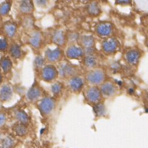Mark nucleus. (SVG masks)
<instances>
[{
	"label": "nucleus",
	"mask_w": 148,
	"mask_h": 148,
	"mask_svg": "<svg viewBox=\"0 0 148 148\" xmlns=\"http://www.w3.org/2000/svg\"><path fill=\"white\" fill-rule=\"evenodd\" d=\"M67 45L68 44H78L81 34L76 31H68L66 32Z\"/></svg>",
	"instance_id": "25"
},
{
	"label": "nucleus",
	"mask_w": 148,
	"mask_h": 148,
	"mask_svg": "<svg viewBox=\"0 0 148 148\" xmlns=\"http://www.w3.org/2000/svg\"><path fill=\"white\" fill-rule=\"evenodd\" d=\"M86 10L87 14L92 17L99 16L102 12L101 4L97 0H93L88 3L87 4Z\"/></svg>",
	"instance_id": "20"
},
{
	"label": "nucleus",
	"mask_w": 148,
	"mask_h": 148,
	"mask_svg": "<svg viewBox=\"0 0 148 148\" xmlns=\"http://www.w3.org/2000/svg\"><path fill=\"white\" fill-rule=\"evenodd\" d=\"M41 80L46 82H52L58 77V71L56 65L47 63L39 72Z\"/></svg>",
	"instance_id": "7"
},
{
	"label": "nucleus",
	"mask_w": 148,
	"mask_h": 148,
	"mask_svg": "<svg viewBox=\"0 0 148 148\" xmlns=\"http://www.w3.org/2000/svg\"><path fill=\"white\" fill-rule=\"evenodd\" d=\"M15 116H16V119L23 124H27L29 122V117L27 113L24 111L22 110H18L15 113Z\"/></svg>",
	"instance_id": "28"
},
{
	"label": "nucleus",
	"mask_w": 148,
	"mask_h": 148,
	"mask_svg": "<svg viewBox=\"0 0 148 148\" xmlns=\"http://www.w3.org/2000/svg\"><path fill=\"white\" fill-rule=\"evenodd\" d=\"M3 80V75H2V72L0 70V86H1V83Z\"/></svg>",
	"instance_id": "39"
},
{
	"label": "nucleus",
	"mask_w": 148,
	"mask_h": 148,
	"mask_svg": "<svg viewBox=\"0 0 148 148\" xmlns=\"http://www.w3.org/2000/svg\"><path fill=\"white\" fill-rule=\"evenodd\" d=\"M51 41L56 46L63 48L67 46L66 33L63 29H56L51 34Z\"/></svg>",
	"instance_id": "12"
},
{
	"label": "nucleus",
	"mask_w": 148,
	"mask_h": 148,
	"mask_svg": "<svg viewBox=\"0 0 148 148\" xmlns=\"http://www.w3.org/2000/svg\"><path fill=\"white\" fill-rule=\"evenodd\" d=\"M28 43L34 50L41 49L44 44V35L40 30H34L29 32L27 39Z\"/></svg>",
	"instance_id": "9"
},
{
	"label": "nucleus",
	"mask_w": 148,
	"mask_h": 148,
	"mask_svg": "<svg viewBox=\"0 0 148 148\" xmlns=\"http://www.w3.org/2000/svg\"><path fill=\"white\" fill-rule=\"evenodd\" d=\"M146 98H147V100L148 101V91H147V94H146Z\"/></svg>",
	"instance_id": "41"
},
{
	"label": "nucleus",
	"mask_w": 148,
	"mask_h": 148,
	"mask_svg": "<svg viewBox=\"0 0 148 148\" xmlns=\"http://www.w3.org/2000/svg\"><path fill=\"white\" fill-rule=\"evenodd\" d=\"M107 72L101 67H98L87 71L85 75V79L87 83L92 86H100L107 81Z\"/></svg>",
	"instance_id": "2"
},
{
	"label": "nucleus",
	"mask_w": 148,
	"mask_h": 148,
	"mask_svg": "<svg viewBox=\"0 0 148 148\" xmlns=\"http://www.w3.org/2000/svg\"><path fill=\"white\" fill-rule=\"evenodd\" d=\"M93 111L97 116L101 117L106 114V108L103 103L100 102L93 105Z\"/></svg>",
	"instance_id": "30"
},
{
	"label": "nucleus",
	"mask_w": 148,
	"mask_h": 148,
	"mask_svg": "<svg viewBox=\"0 0 148 148\" xmlns=\"http://www.w3.org/2000/svg\"><path fill=\"white\" fill-rule=\"evenodd\" d=\"M85 52L79 44H68L65 51V57L68 60H81Z\"/></svg>",
	"instance_id": "8"
},
{
	"label": "nucleus",
	"mask_w": 148,
	"mask_h": 148,
	"mask_svg": "<svg viewBox=\"0 0 148 148\" xmlns=\"http://www.w3.org/2000/svg\"><path fill=\"white\" fill-rule=\"evenodd\" d=\"M42 94V89L38 86H33L27 92V98L31 101H35L39 99Z\"/></svg>",
	"instance_id": "23"
},
{
	"label": "nucleus",
	"mask_w": 148,
	"mask_h": 148,
	"mask_svg": "<svg viewBox=\"0 0 148 148\" xmlns=\"http://www.w3.org/2000/svg\"><path fill=\"white\" fill-rule=\"evenodd\" d=\"M34 4L38 8L41 9H46L49 7L51 3V0H34Z\"/></svg>",
	"instance_id": "34"
},
{
	"label": "nucleus",
	"mask_w": 148,
	"mask_h": 148,
	"mask_svg": "<svg viewBox=\"0 0 148 148\" xmlns=\"http://www.w3.org/2000/svg\"><path fill=\"white\" fill-rule=\"evenodd\" d=\"M122 69L123 65L119 61H112L108 66V70L113 74L120 73L122 71Z\"/></svg>",
	"instance_id": "29"
},
{
	"label": "nucleus",
	"mask_w": 148,
	"mask_h": 148,
	"mask_svg": "<svg viewBox=\"0 0 148 148\" xmlns=\"http://www.w3.org/2000/svg\"><path fill=\"white\" fill-rule=\"evenodd\" d=\"M14 145L15 142L11 137L6 138L1 143V146L3 148H12Z\"/></svg>",
	"instance_id": "35"
},
{
	"label": "nucleus",
	"mask_w": 148,
	"mask_h": 148,
	"mask_svg": "<svg viewBox=\"0 0 148 148\" xmlns=\"http://www.w3.org/2000/svg\"><path fill=\"white\" fill-rule=\"evenodd\" d=\"M133 2V0H114L115 5L120 6H132Z\"/></svg>",
	"instance_id": "36"
},
{
	"label": "nucleus",
	"mask_w": 148,
	"mask_h": 148,
	"mask_svg": "<svg viewBox=\"0 0 148 148\" xmlns=\"http://www.w3.org/2000/svg\"><path fill=\"white\" fill-rule=\"evenodd\" d=\"M128 92H129V93L130 95H133L135 93V89L134 88H129V90H128Z\"/></svg>",
	"instance_id": "38"
},
{
	"label": "nucleus",
	"mask_w": 148,
	"mask_h": 148,
	"mask_svg": "<svg viewBox=\"0 0 148 148\" xmlns=\"http://www.w3.org/2000/svg\"><path fill=\"white\" fill-rule=\"evenodd\" d=\"M21 25L24 29L29 32L34 30V19L32 16V14L23 16L21 21Z\"/></svg>",
	"instance_id": "24"
},
{
	"label": "nucleus",
	"mask_w": 148,
	"mask_h": 148,
	"mask_svg": "<svg viewBox=\"0 0 148 148\" xmlns=\"http://www.w3.org/2000/svg\"><path fill=\"white\" fill-rule=\"evenodd\" d=\"M100 90L103 98H111L117 95L118 86L111 81H106L100 86Z\"/></svg>",
	"instance_id": "14"
},
{
	"label": "nucleus",
	"mask_w": 148,
	"mask_h": 148,
	"mask_svg": "<svg viewBox=\"0 0 148 148\" xmlns=\"http://www.w3.org/2000/svg\"><path fill=\"white\" fill-rule=\"evenodd\" d=\"M9 45L8 39L6 37H0V52H4L8 51Z\"/></svg>",
	"instance_id": "33"
},
{
	"label": "nucleus",
	"mask_w": 148,
	"mask_h": 148,
	"mask_svg": "<svg viewBox=\"0 0 148 148\" xmlns=\"http://www.w3.org/2000/svg\"><path fill=\"white\" fill-rule=\"evenodd\" d=\"M63 84L60 82H56L51 86V92L54 96H58L60 95L63 90Z\"/></svg>",
	"instance_id": "31"
},
{
	"label": "nucleus",
	"mask_w": 148,
	"mask_h": 148,
	"mask_svg": "<svg viewBox=\"0 0 148 148\" xmlns=\"http://www.w3.org/2000/svg\"><path fill=\"white\" fill-rule=\"evenodd\" d=\"M9 57L13 60H20L24 56V51L22 46L16 42H13L9 45L8 49Z\"/></svg>",
	"instance_id": "19"
},
{
	"label": "nucleus",
	"mask_w": 148,
	"mask_h": 148,
	"mask_svg": "<svg viewBox=\"0 0 148 148\" xmlns=\"http://www.w3.org/2000/svg\"><path fill=\"white\" fill-rule=\"evenodd\" d=\"M81 66L86 71L100 66V59L97 53L86 54L81 60Z\"/></svg>",
	"instance_id": "10"
},
{
	"label": "nucleus",
	"mask_w": 148,
	"mask_h": 148,
	"mask_svg": "<svg viewBox=\"0 0 148 148\" xmlns=\"http://www.w3.org/2000/svg\"><path fill=\"white\" fill-rule=\"evenodd\" d=\"M1 101H0V110H1Z\"/></svg>",
	"instance_id": "42"
},
{
	"label": "nucleus",
	"mask_w": 148,
	"mask_h": 148,
	"mask_svg": "<svg viewBox=\"0 0 148 148\" xmlns=\"http://www.w3.org/2000/svg\"><path fill=\"white\" fill-rule=\"evenodd\" d=\"M121 49V42L119 38L112 36L103 39L100 44V51L106 56H114Z\"/></svg>",
	"instance_id": "4"
},
{
	"label": "nucleus",
	"mask_w": 148,
	"mask_h": 148,
	"mask_svg": "<svg viewBox=\"0 0 148 148\" xmlns=\"http://www.w3.org/2000/svg\"><path fill=\"white\" fill-rule=\"evenodd\" d=\"M145 44H146V46L147 48L148 49V39H147L146 40V42H145Z\"/></svg>",
	"instance_id": "40"
},
{
	"label": "nucleus",
	"mask_w": 148,
	"mask_h": 148,
	"mask_svg": "<svg viewBox=\"0 0 148 148\" xmlns=\"http://www.w3.org/2000/svg\"><path fill=\"white\" fill-rule=\"evenodd\" d=\"M115 32V27L114 24L111 22H100L98 23L95 27V33L96 36L102 40L114 36Z\"/></svg>",
	"instance_id": "5"
},
{
	"label": "nucleus",
	"mask_w": 148,
	"mask_h": 148,
	"mask_svg": "<svg viewBox=\"0 0 148 148\" xmlns=\"http://www.w3.org/2000/svg\"><path fill=\"white\" fill-rule=\"evenodd\" d=\"M4 36L8 39H13L16 36L18 32V25L16 22L7 21L3 27Z\"/></svg>",
	"instance_id": "17"
},
{
	"label": "nucleus",
	"mask_w": 148,
	"mask_h": 148,
	"mask_svg": "<svg viewBox=\"0 0 148 148\" xmlns=\"http://www.w3.org/2000/svg\"><path fill=\"white\" fill-rule=\"evenodd\" d=\"M147 1H148V0H147Z\"/></svg>",
	"instance_id": "43"
},
{
	"label": "nucleus",
	"mask_w": 148,
	"mask_h": 148,
	"mask_svg": "<svg viewBox=\"0 0 148 148\" xmlns=\"http://www.w3.org/2000/svg\"><path fill=\"white\" fill-rule=\"evenodd\" d=\"M143 56V52L137 47H130L123 52V60L126 65L136 68Z\"/></svg>",
	"instance_id": "3"
},
{
	"label": "nucleus",
	"mask_w": 148,
	"mask_h": 148,
	"mask_svg": "<svg viewBox=\"0 0 148 148\" xmlns=\"http://www.w3.org/2000/svg\"><path fill=\"white\" fill-rule=\"evenodd\" d=\"M58 77L65 79H68L72 77L80 75L81 68L79 66L75 65L68 60H63L58 63L57 65Z\"/></svg>",
	"instance_id": "1"
},
{
	"label": "nucleus",
	"mask_w": 148,
	"mask_h": 148,
	"mask_svg": "<svg viewBox=\"0 0 148 148\" xmlns=\"http://www.w3.org/2000/svg\"><path fill=\"white\" fill-rule=\"evenodd\" d=\"M13 97V89L11 85L5 84L0 87V101L7 102L11 100Z\"/></svg>",
	"instance_id": "21"
},
{
	"label": "nucleus",
	"mask_w": 148,
	"mask_h": 148,
	"mask_svg": "<svg viewBox=\"0 0 148 148\" xmlns=\"http://www.w3.org/2000/svg\"><path fill=\"white\" fill-rule=\"evenodd\" d=\"M44 57L47 63L56 65L64 60L65 51L63 48L56 46L55 48H47L44 53Z\"/></svg>",
	"instance_id": "6"
},
{
	"label": "nucleus",
	"mask_w": 148,
	"mask_h": 148,
	"mask_svg": "<svg viewBox=\"0 0 148 148\" xmlns=\"http://www.w3.org/2000/svg\"><path fill=\"white\" fill-rule=\"evenodd\" d=\"M12 6V2L11 0H7L0 4V16H7L11 12Z\"/></svg>",
	"instance_id": "27"
},
{
	"label": "nucleus",
	"mask_w": 148,
	"mask_h": 148,
	"mask_svg": "<svg viewBox=\"0 0 148 148\" xmlns=\"http://www.w3.org/2000/svg\"><path fill=\"white\" fill-rule=\"evenodd\" d=\"M14 131L17 135L21 136L25 135L28 133V129L27 127L25 126V125L23 124H18L15 126Z\"/></svg>",
	"instance_id": "32"
},
{
	"label": "nucleus",
	"mask_w": 148,
	"mask_h": 148,
	"mask_svg": "<svg viewBox=\"0 0 148 148\" xmlns=\"http://www.w3.org/2000/svg\"><path fill=\"white\" fill-rule=\"evenodd\" d=\"M13 68V62L9 56H4L0 58V70L6 75L11 72Z\"/></svg>",
	"instance_id": "22"
},
{
	"label": "nucleus",
	"mask_w": 148,
	"mask_h": 148,
	"mask_svg": "<svg viewBox=\"0 0 148 148\" xmlns=\"http://www.w3.org/2000/svg\"><path fill=\"white\" fill-rule=\"evenodd\" d=\"M18 11L22 16L32 15L34 11L33 0H21L18 4Z\"/></svg>",
	"instance_id": "18"
},
{
	"label": "nucleus",
	"mask_w": 148,
	"mask_h": 148,
	"mask_svg": "<svg viewBox=\"0 0 148 148\" xmlns=\"http://www.w3.org/2000/svg\"><path fill=\"white\" fill-rule=\"evenodd\" d=\"M47 62L44 56L38 55L34 58L33 60V66L34 70L38 71V72L47 64Z\"/></svg>",
	"instance_id": "26"
},
{
	"label": "nucleus",
	"mask_w": 148,
	"mask_h": 148,
	"mask_svg": "<svg viewBox=\"0 0 148 148\" xmlns=\"http://www.w3.org/2000/svg\"><path fill=\"white\" fill-rule=\"evenodd\" d=\"M56 107V101L53 98L46 97L39 101V110L42 115L47 116L53 111Z\"/></svg>",
	"instance_id": "15"
},
{
	"label": "nucleus",
	"mask_w": 148,
	"mask_h": 148,
	"mask_svg": "<svg viewBox=\"0 0 148 148\" xmlns=\"http://www.w3.org/2000/svg\"><path fill=\"white\" fill-rule=\"evenodd\" d=\"M86 81L84 77L77 75L67 79V86L70 90L73 93H78L84 88Z\"/></svg>",
	"instance_id": "13"
},
{
	"label": "nucleus",
	"mask_w": 148,
	"mask_h": 148,
	"mask_svg": "<svg viewBox=\"0 0 148 148\" xmlns=\"http://www.w3.org/2000/svg\"><path fill=\"white\" fill-rule=\"evenodd\" d=\"M78 44L86 51L96 49L97 41L95 36L92 34H82Z\"/></svg>",
	"instance_id": "16"
},
{
	"label": "nucleus",
	"mask_w": 148,
	"mask_h": 148,
	"mask_svg": "<svg viewBox=\"0 0 148 148\" xmlns=\"http://www.w3.org/2000/svg\"><path fill=\"white\" fill-rule=\"evenodd\" d=\"M84 95L86 100L93 105L101 102L103 98L100 88L98 86L88 87L84 91Z\"/></svg>",
	"instance_id": "11"
},
{
	"label": "nucleus",
	"mask_w": 148,
	"mask_h": 148,
	"mask_svg": "<svg viewBox=\"0 0 148 148\" xmlns=\"http://www.w3.org/2000/svg\"><path fill=\"white\" fill-rule=\"evenodd\" d=\"M6 117L3 114H0V127L4 125V124L6 122Z\"/></svg>",
	"instance_id": "37"
}]
</instances>
